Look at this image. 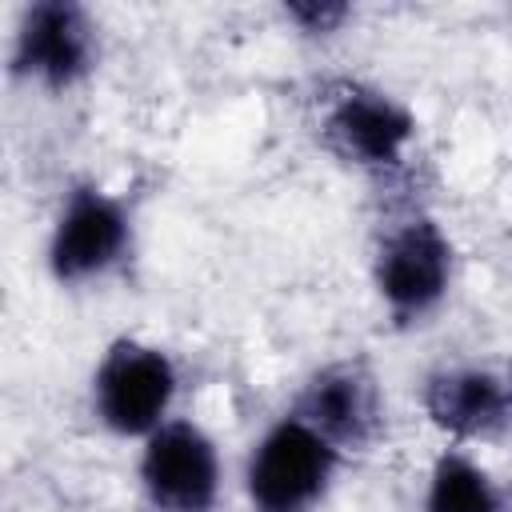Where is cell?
Here are the masks:
<instances>
[{
    "instance_id": "obj_1",
    "label": "cell",
    "mask_w": 512,
    "mask_h": 512,
    "mask_svg": "<svg viewBox=\"0 0 512 512\" xmlns=\"http://www.w3.org/2000/svg\"><path fill=\"white\" fill-rule=\"evenodd\" d=\"M344 464V452L296 412L276 416L244 460V496L252 512H316Z\"/></svg>"
},
{
    "instance_id": "obj_2",
    "label": "cell",
    "mask_w": 512,
    "mask_h": 512,
    "mask_svg": "<svg viewBox=\"0 0 512 512\" xmlns=\"http://www.w3.org/2000/svg\"><path fill=\"white\" fill-rule=\"evenodd\" d=\"M452 272H456L452 240L428 212H404L388 220V228L376 236L372 288L396 324L428 320L444 304L452 288Z\"/></svg>"
},
{
    "instance_id": "obj_3",
    "label": "cell",
    "mask_w": 512,
    "mask_h": 512,
    "mask_svg": "<svg viewBox=\"0 0 512 512\" xmlns=\"http://www.w3.org/2000/svg\"><path fill=\"white\" fill-rule=\"evenodd\" d=\"M180 372L172 356L148 340L116 336L92 368V416L120 440H144L172 420Z\"/></svg>"
},
{
    "instance_id": "obj_4",
    "label": "cell",
    "mask_w": 512,
    "mask_h": 512,
    "mask_svg": "<svg viewBox=\"0 0 512 512\" xmlns=\"http://www.w3.org/2000/svg\"><path fill=\"white\" fill-rule=\"evenodd\" d=\"M320 140L344 164L368 176H392L408 164L416 116L392 92L364 80H336L320 96Z\"/></svg>"
},
{
    "instance_id": "obj_5",
    "label": "cell",
    "mask_w": 512,
    "mask_h": 512,
    "mask_svg": "<svg viewBox=\"0 0 512 512\" xmlns=\"http://www.w3.org/2000/svg\"><path fill=\"white\" fill-rule=\"evenodd\" d=\"M132 252V208L96 180H76L48 228L44 264L56 284H92Z\"/></svg>"
},
{
    "instance_id": "obj_6",
    "label": "cell",
    "mask_w": 512,
    "mask_h": 512,
    "mask_svg": "<svg viewBox=\"0 0 512 512\" xmlns=\"http://www.w3.org/2000/svg\"><path fill=\"white\" fill-rule=\"evenodd\" d=\"M136 476L152 512H212L224 488L216 440L184 416H172L140 440Z\"/></svg>"
},
{
    "instance_id": "obj_7",
    "label": "cell",
    "mask_w": 512,
    "mask_h": 512,
    "mask_svg": "<svg viewBox=\"0 0 512 512\" xmlns=\"http://www.w3.org/2000/svg\"><path fill=\"white\" fill-rule=\"evenodd\" d=\"M96 24L72 0H36L12 32V72L44 92L76 88L96 64Z\"/></svg>"
},
{
    "instance_id": "obj_8",
    "label": "cell",
    "mask_w": 512,
    "mask_h": 512,
    "mask_svg": "<svg viewBox=\"0 0 512 512\" xmlns=\"http://www.w3.org/2000/svg\"><path fill=\"white\" fill-rule=\"evenodd\" d=\"M288 412L308 420L344 456L348 452H364L376 440L380 424H384L380 388H376L372 372L360 360H336V364L316 368L304 380V388L296 392Z\"/></svg>"
},
{
    "instance_id": "obj_9",
    "label": "cell",
    "mask_w": 512,
    "mask_h": 512,
    "mask_svg": "<svg viewBox=\"0 0 512 512\" xmlns=\"http://www.w3.org/2000/svg\"><path fill=\"white\" fill-rule=\"evenodd\" d=\"M424 416L452 444L492 440L512 424V384L484 364H444L424 376Z\"/></svg>"
},
{
    "instance_id": "obj_10",
    "label": "cell",
    "mask_w": 512,
    "mask_h": 512,
    "mask_svg": "<svg viewBox=\"0 0 512 512\" xmlns=\"http://www.w3.org/2000/svg\"><path fill=\"white\" fill-rule=\"evenodd\" d=\"M424 512H512L508 488L464 448H444L424 484Z\"/></svg>"
},
{
    "instance_id": "obj_11",
    "label": "cell",
    "mask_w": 512,
    "mask_h": 512,
    "mask_svg": "<svg viewBox=\"0 0 512 512\" xmlns=\"http://www.w3.org/2000/svg\"><path fill=\"white\" fill-rule=\"evenodd\" d=\"M348 4H288L284 8V16L288 20H296L304 32H312V36H328V32H336L344 20H348Z\"/></svg>"
}]
</instances>
